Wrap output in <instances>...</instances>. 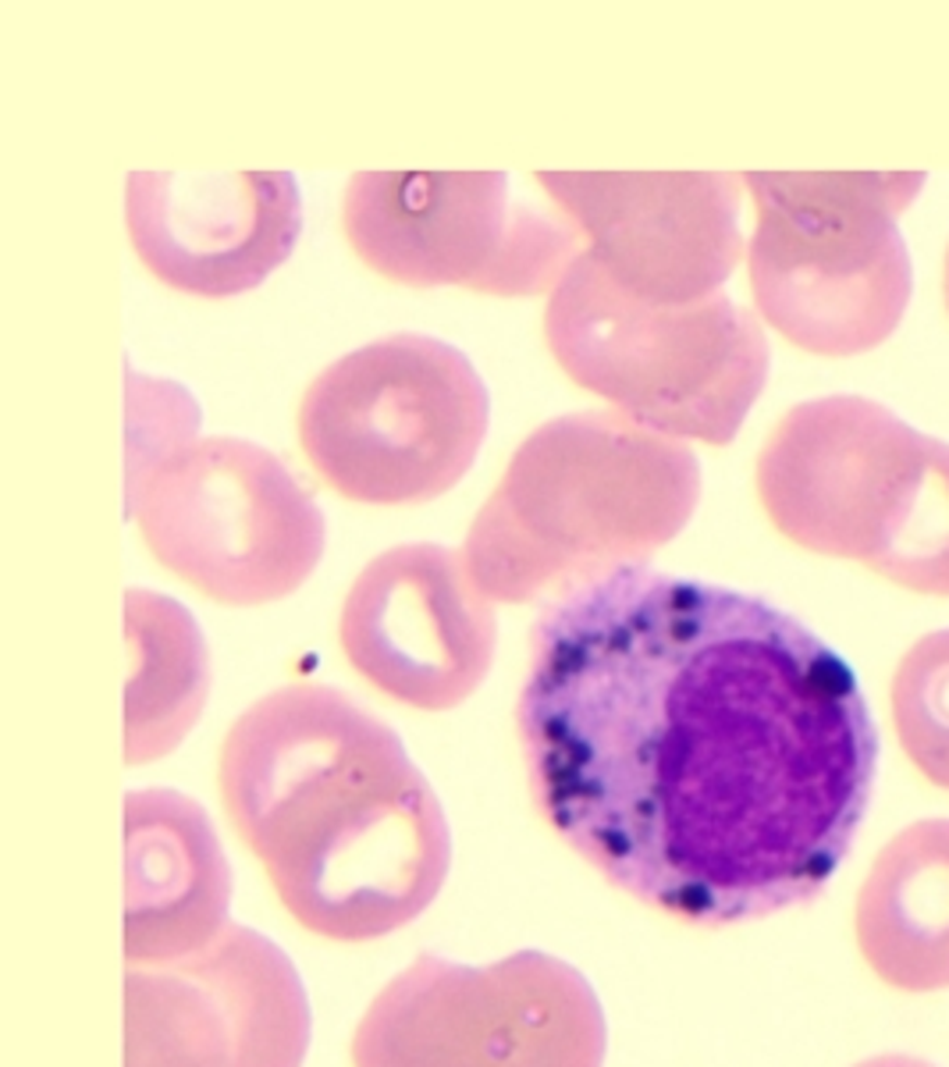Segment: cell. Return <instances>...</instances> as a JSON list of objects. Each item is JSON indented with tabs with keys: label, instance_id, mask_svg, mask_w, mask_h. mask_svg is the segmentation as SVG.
<instances>
[{
	"label": "cell",
	"instance_id": "cell-1",
	"mask_svg": "<svg viewBox=\"0 0 949 1067\" xmlns=\"http://www.w3.org/2000/svg\"><path fill=\"white\" fill-rule=\"evenodd\" d=\"M516 727L555 833L697 926L819 897L878 772L872 708L825 641L764 598L644 562L548 601Z\"/></svg>",
	"mask_w": 949,
	"mask_h": 1067
},
{
	"label": "cell",
	"instance_id": "cell-2",
	"mask_svg": "<svg viewBox=\"0 0 949 1067\" xmlns=\"http://www.w3.org/2000/svg\"><path fill=\"white\" fill-rule=\"evenodd\" d=\"M221 805L302 929L366 943L441 893L452 829L388 722L324 683H288L232 722Z\"/></svg>",
	"mask_w": 949,
	"mask_h": 1067
},
{
	"label": "cell",
	"instance_id": "cell-3",
	"mask_svg": "<svg viewBox=\"0 0 949 1067\" xmlns=\"http://www.w3.org/2000/svg\"><path fill=\"white\" fill-rule=\"evenodd\" d=\"M925 171H747L758 210L747 243L758 313L814 356L882 346L911 302L900 214Z\"/></svg>",
	"mask_w": 949,
	"mask_h": 1067
},
{
	"label": "cell",
	"instance_id": "cell-4",
	"mask_svg": "<svg viewBox=\"0 0 949 1067\" xmlns=\"http://www.w3.org/2000/svg\"><path fill=\"white\" fill-rule=\"evenodd\" d=\"M545 338L579 388L679 442L729 445L772 367L761 321L726 293L658 307L615 285L590 249L548 296Z\"/></svg>",
	"mask_w": 949,
	"mask_h": 1067
},
{
	"label": "cell",
	"instance_id": "cell-5",
	"mask_svg": "<svg viewBox=\"0 0 949 1067\" xmlns=\"http://www.w3.org/2000/svg\"><path fill=\"white\" fill-rule=\"evenodd\" d=\"M491 395L463 349L399 332L327 363L299 402V442L352 503H430L477 459Z\"/></svg>",
	"mask_w": 949,
	"mask_h": 1067
},
{
	"label": "cell",
	"instance_id": "cell-6",
	"mask_svg": "<svg viewBox=\"0 0 949 1067\" xmlns=\"http://www.w3.org/2000/svg\"><path fill=\"white\" fill-rule=\"evenodd\" d=\"M573 584L640 566L690 523L701 463L687 442L619 410L565 413L526 434L495 487Z\"/></svg>",
	"mask_w": 949,
	"mask_h": 1067
},
{
	"label": "cell",
	"instance_id": "cell-7",
	"mask_svg": "<svg viewBox=\"0 0 949 1067\" xmlns=\"http://www.w3.org/2000/svg\"><path fill=\"white\" fill-rule=\"evenodd\" d=\"M604 1046L601 1000L565 960L420 954L355 1025L352 1067H601Z\"/></svg>",
	"mask_w": 949,
	"mask_h": 1067
},
{
	"label": "cell",
	"instance_id": "cell-8",
	"mask_svg": "<svg viewBox=\"0 0 949 1067\" xmlns=\"http://www.w3.org/2000/svg\"><path fill=\"white\" fill-rule=\"evenodd\" d=\"M153 559L221 605L292 595L324 556V512L278 456L192 438L128 492Z\"/></svg>",
	"mask_w": 949,
	"mask_h": 1067
},
{
	"label": "cell",
	"instance_id": "cell-9",
	"mask_svg": "<svg viewBox=\"0 0 949 1067\" xmlns=\"http://www.w3.org/2000/svg\"><path fill=\"white\" fill-rule=\"evenodd\" d=\"M310 1000L278 943L232 926L203 954L125 971V1067H302Z\"/></svg>",
	"mask_w": 949,
	"mask_h": 1067
},
{
	"label": "cell",
	"instance_id": "cell-10",
	"mask_svg": "<svg viewBox=\"0 0 949 1067\" xmlns=\"http://www.w3.org/2000/svg\"><path fill=\"white\" fill-rule=\"evenodd\" d=\"M889 406L825 395L794 406L758 452V498L775 531L819 556L872 562L925 459Z\"/></svg>",
	"mask_w": 949,
	"mask_h": 1067
},
{
	"label": "cell",
	"instance_id": "cell-11",
	"mask_svg": "<svg viewBox=\"0 0 949 1067\" xmlns=\"http://www.w3.org/2000/svg\"><path fill=\"white\" fill-rule=\"evenodd\" d=\"M338 641L380 694L445 711L491 673L498 616L470 581L463 551L413 542L363 566L341 601Z\"/></svg>",
	"mask_w": 949,
	"mask_h": 1067
},
{
	"label": "cell",
	"instance_id": "cell-12",
	"mask_svg": "<svg viewBox=\"0 0 949 1067\" xmlns=\"http://www.w3.org/2000/svg\"><path fill=\"white\" fill-rule=\"evenodd\" d=\"M537 182L626 293L687 307L744 257L740 182L722 171H540Z\"/></svg>",
	"mask_w": 949,
	"mask_h": 1067
},
{
	"label": "cell",
	"instance_id": "cell-13",
	"mask_svg": "<svg viewBox=\"0 0 949 1067\" xmlns=\"http://www.w3.org/2000/svg\"><path fill=\"white\" fill-rule=\"evenodd\" d=\"M125 221L153 278L224 299L292 257L302 196L292 171H132Z\"/></svg>",
	"mask_w": 949,
	"mask_h": 1067
},
{
	"label": "cell",
	"instance_id": "cell-14",
	"mask_svg": "<svg viewBox=\"0 0 949 1067\" xmlns=\"http://www.w3.org/2000/svg\"><path fill=\"white\" fill-rule=\"evenodd\" d=\"M502 171H355L341 228L366 268L391 282L473 288L509 232Z\"/></svg>",
	"mask_w": 949,
	"mask_h": 1067
},
{
	"label": "cell",
	"instance_id": "cell-15",
	"mask_svg": "<svg viewBox=\"0 0 949 1067\" xmlns=\"http://www.w3.org/2000/svg\"><path fill=\"white\" fill-rule=\"evenodd\" d=\"M232 868L210 815L175 790L125 797V960L171 965L232 926Z\"/></svg>",
	"mask_w": 949,
	"mask_h": 1067
},
{
	"label": "cell",
	"instance_id": "cell-16",
	"mask_svg": "<svg viewBox=\"0 0 949 1067\" xmlns=\"http://www.w3.org/2000/svg\"><path fill=\"white\" fill-rule=\"evenodd\" d=\"M853 929L867 968L892 990H949V819H921L878 851Z\"/></svg>",
	"mask_w": 949,
	"mask_h": 1067
},
{
	"label": "cell",
	"instance_id": "cell-17",
	"mask_svg": "<svg viewBox=\"0 0 949 1067\" xmlns=\"http://www.w3.org/2000/svg\"><path fill=\"white\" fill-rule=\"evenodd\" d=\"M128 694L125 761L147 766L171 755L203 716L210 694V655L200 623L182 601L147 587L125 591Z\"/></svg>",
	"mask_w": 949,
	"mask_h": 1067
},
{
	"label": "cell",
	"instance_id": "cell-18",
	"mask_svg": "<svg viewBox=\"0 0 949 1067\" xmlns=\"http://www.w3.org/2000/svg\"><path fill=\"white\" fill-rule=\"evenodd\" d=\"M867 570L917 595L949 598V442H925V459Z\"/></svg>",
	"mask_w": 949,
	"mask_h": 1067
},
{
	"label": "cell",
	"instance_id": "cell-19",
	"mask_svg": "<svg viewBox=\"0 0 949 1067\" xmlns=\"http://www.w3.org/2000/svg\"><path fill=\"white\" fill-rule=\"evenodd\" d=\"M889 697L903 755L928 783L949 790V630H935L907 648Z\"/></svg>",
	"mask_w": 949,
	"mask_h": 1067
},
{
	"label": "cell",
	"instance_id": "cell-20",
	"mask_svg": "<svg viewBox=\"0 0 949 1067\" xmlns=\"http://www.w3.org/2000/svg\"><path fill=\"white\" fill-rule=\"evenodd\" d=\"M463 562L470 581L487 601H537L573 591V576L540 548L498 495L480 506L470 523Z\"/></svg>",
	"mask_w": 949,
	"mask_h": 1067
},
{
	"label": "cell",
	"instance_id": "cell-21",
	"mask_svg": "<svg viewBox=\"0 0 949 1067\" xmlns=\"http://www.w3.org/2000/svg\"><path fill=\"white\" fill-rule=\"evenodd\" d=\"M584 249V235L565 214H537L530 207H520L509 214L505 243L491 260V268L473 285V293L551 296Z\"/></svg>",
	"mask_w": 949,
	"mask_h": 1067
},
{
	"label": "cell",
	"instance_id": "cell-22",
	"mask_svg": "<svg viewBox=\"0 0 949 1067\" xmlns=\"http://www.w3.org/2000/svg\"><path fill=\"white\" fill-rule=\"evenodd\" d=\"M132 399L142 402V410L136 402H128V492L136 487L147 473L164 463V459L182 449L186 442L196 438V406L182 388L164 385V381H150V377H132L128 388Z\"/></svg>",
	"mask_w": 949,
	"mask_h": 1067
},
{
	"label": "cell",
	"instance_id": "cell-23",
	"mask_svg": "<svg viewBox=\"0 0 949 1067\" xmlns=\"http://www.w3.org/2000/svg\"><path fill=\"white\" fill-rule=\"evenodd\" d=\"M853 1067H935V1064L921 1060V1057H907V1053H882V1057L861 1060V1064H853Z\"/></svg>",
	"mask_w": 949,
	"mask_h": 1067
},
{
	"label": "cell",
	"instance_id": "cell-24",
	"mask_svg": "<svg viewBox=\"0 0 949 1067\" xmlns=\"http://www.w3.org/2000/svg\"><path fill=\"white\" fill-rule=\"evenodd\" d=\"M942 299H946V313H949V243H946V257H942Z\"/></svg>",
	"mask_w": 949,
	"mask_h": 1067
}]
</instances>
